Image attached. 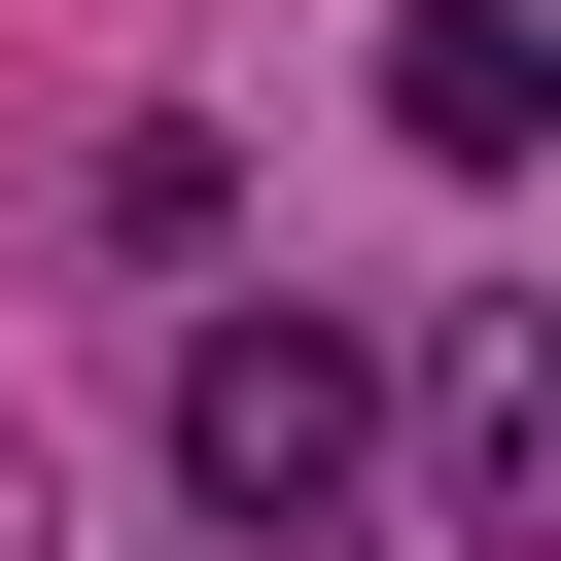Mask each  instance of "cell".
<instances>
[{"label": "cell", "instance_id": "cell-2", "mask_svg": "<svg viewBox=\"0 0 561 561\" xmlns=\"http://www.w3.org/2000/svg\"><path fill=\"white\" fill-rule=\"evenodd\" d=\"M386 456H421V526H526V491H561V351H526V316H456V351L386 386Z\"/></svg>", "mask_w": 561, "mask_h": 561}, {"label": "cell", "instance_id": "cell-4", "mask_svg": "<svg viewBox=\"0 0 561 561\" xmlns=\"http://www.w3.org/2000/svg\"><path fill=\"white\" fill-rule=\"evenodd\" d=\"M0 561H70V491H35V421H0Z\"/></svg>", "mask_w": 561, "mask_h": 561}, {"label": "cell", "instance_id": "cell-3", "mask_svg": "<svg viewBox=\"0 0 561 561\" xmlns=\"http://www.w3.org/2000/svg\"><path fill=\"white\" fill-rule=\"evenodd\" d=\"M386 140H421V175H526V140H561V35H526V0H421V35H386Z\"/></svg>", "mask_w": 561, "mask_h": 561}, {"label": "cell", "instance_id": "cell-1", "mask_svg": "<svg viewBox=\"0 0 561 561\" xmlns=\"http://www.w3.org/2000/svg\"><path fill=\"white\" fill-rule=\"evenodd\" d=\"M175 526L210 561H351L386 526V351L280 280V316H175Z\"/></svg>", "mask_w": 561, "mask_h": 561}]
</instances>
